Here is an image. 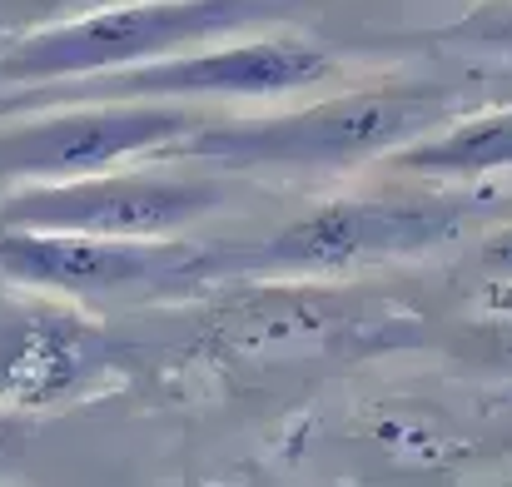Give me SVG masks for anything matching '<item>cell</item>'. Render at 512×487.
<instances>
[{
	"label": "cell",
	"mask_w": 512,
	"mask_h": 487,
	"mask_svg": "<svg viewBox=\"0 0 512 487\" xmlns=\"http://www.w3.org/2000/svg\"><path fill=\"white\" fill-rule=\"evenodd\" d=\"M503 403H508V408H512V388H508V393H503Z\"/></svg>",
	"instance_id": "17"
},
{
	"label": "cell",
	"mask_w": 512,
	"mask_h": 487,
	"mask_svg": "<svg viewBox=\"0 0 512 487\" xmlns=\"http://www.w3.org/2000/svg\"><path fill=\"white\" fill-rule=\"evenodd\" d=\"M90 5H115V0H50V15H70V10H90ZM45 20V15H40Z\"/></svg>",
	"instance_id": "16"
},
{
	"label": "cell",
	"mask_w": 512,
	"mask_h": 487,
	"mask_svg": "<svg viewBox=\"0 0 512 487\" xmlns=\"http://www.w3.org/2000/svg\"><path fill=\"white\" fill-rule=\"evenodd\" d=\"M448 40H468V45H493V50H512V10H478L473 20L453 25Z\"/></svg>",
	"instance_id": "13"
},
{
	"label": "cell",
	"mask_w": 512,
	"mask_h": 487,
	"mask_svg": "<svg viewBox=\"0 0 512 487\" xmlns=\"http://www.w3.org/2000/svg\"><path fill=\"white\" fill-rule=\"evenodd\" d=\"M30 438H35L30 413L0 403V478H15L20 473V463L30 458Z\"/></svg>",
	"instance_id": "12"
},
{
	"label": "cell",
	"mask_w": 512,
	"mask_h": 487,
	"mask_svg": "<svg viewBox=\"0 0 512 487\" xmlns=\"http://www.w3.org/2000/svg\"><path fill=\"white\" fill-rule=\"evenodd\" d=\"M488 314H512V284H488Z\"/></svg>",
	"instance_id": "15"
},
{
	"label": "cell",
	"mask_w": 512,
	"mask_h": 487,
	"mask_svg": "<svg viewBox=\"0 0 512 487\" xmlns=\"http://www.w3.org/2000/svg\"><path fill=\"white\" fill-rule=\"evenodd\" d=\"M388 169L418 174V179H488L512 169V105L503 110H478L443 120L438 130L418 135L413 145L393 150Z\"/></svg>",
	"instance_id": "10"
},
{
	"label": "cell",
	"mask_w": 512,
	"mask_h": 487,
	"mask_svg": "<svg viewBox=\"0 0 512 487\" xmlns=\"http://www.w3.org/2000/svg\"><path fill=\"white\" fill-rule=\"evenodd\" d=\"M334 75H339V55L329 45L294 30L284 35L249 30L145 65H120V70L50 80V85H10V95H0V120L45 105H70V100H174V105L274 100V95H304Z\"/></svg>",
	"instance_id": "3"
},
{
	"label": "cell",
	"mask_w": 512,
	"mask_h": 487,
	"mask_svg": "<svg viewBox=\"0 0 512 487\" xmlns=\"http://www.w3.org/2000/svg\"><path fill=\"white\" fill-rule=\"evenodd\" d=\"M0 279L55 299H204L219 289L214 249L130 234L75 229H0Z\"/></svg>",
	"instance_id": "5"
},
{
	"label": "cell",
	"mask_w": 512,
	"mask_h": 487,
	"mask_svg": "<svg viewBox=\"0 0 512 487\" xmlns=\"http://www.w3.org/2000/svg\"><path fill=\"white\" fill-rule=\"evenodd\" d=\"M204 115L174 100H70L0 120V184L70 179L150 160L199 130Z\"/></svg>",
	"instance_id": "7"
},
{
	"label": "cell",
	"mask_w": 512,
	"mask_h": 487,
	"mask_svg": "<svg viewBox=\"0 0 512 487\" xmlns=\"http://www.w3.org/2000/svg\"><path fill=\"white\" fill-rule=\"evenodd\" d=\"M458 353L473 368H488L498 378H512V314H488L458 328Z\"/></svg>",
	"instance_id": "11"
},
{
	"label": "cell",
	"mask_w": 512,
	"mask_h": 487,
	"mask_svg": "<svg viewBox=\"0 0 512 487\" xmlns=\"http://www.w3.org/2000/svg\"><path fill=\"white\" fill-rule=\"evenodd\" d=\"M473 264H478V274H483L488 284H512V224L498 229V234H488V239L478 244Z\"/></svg>",
	"instance_id": "14"
},
{
	"label": "cell",
	"mask_w": 512,
	"mask_h": 487,
	"mask_svg": "<svg viewBox=\"0 0 512 487\" xmlns=\"http://www.w3.org/2000/svg\"><path fill=\"white\" fill-rule=\"evenodd\" d=\"M453 120V95L443 85H368L319 95L284 115L199 125L150 160H189L209 169H284V174H343L358 164H383L393 150Z\"/></svg>",
	"instance_id": "1"
},
{
	"label": "cell",
	"mask_w": 512,
	"mask_h": 487,
	"mask_svg": "<svg viewBox=\"0 0 512 487\" xmlns=\"http://www.w3.org/2000/svg\"><path fill=\"white\" fill-rule=\"evenodd\" d=\"M224 204V179L209 164L155 160L115 164L70 179L5 184L0 229H75V234H130L165 239L184 234Z\"/></svg>",
	"instance_id": "6"
},
{
	"label": "cell",
	"mask_w": 512,
	"mask_h": 487,
	"mask_svg": "<svg viewBox=\"0 0 512 487\" xmlns=\"http://www.w3.org/2000/svg\"><path fill=\"white\" fill-rule=\"evenodd\" d=\"M299 5L304 0H115L70 15H45L0 40V80L50 85L120 65H145L209 40L269 30Z\"/></svg>",
	"instance_id": "2"
},
{
	"label": "cell",
	"mask_w": 512,
	"mask_h": 487,
	"mask_svg": "<svg viewBox=\"0 0 512 487\" xmlns=\"http://www.w3.org/2000/svg\"><path fill=\"white\" fill-rule=\"evenodd\" d=\"M468 224L443 199H329L244 249H214L219 289L239 279H343L393 259H423Z\"/></svg>",
	"instance_id": "4"
},
{
	"label": "cell",
	"mask_w": 512,
	"mask_h": 487,
	"mask_svg": "<svg viewBox=\"0 0 512 487\" xmlns=\"http://www.w3.org/2000/svg\"><path fill=\"white\" fill-rule=\"evenodd\" d=\"M209 328L234 348H393L418 324L378 299H348L329 279H244V299H224Z\"/></svg>",
	"instance_id": "8"
},
{
	"label": "cell",
	"mask_w": 512,
	"mask_h": 487,
	"mask_svg": "<svg viewBox=\"0 0 512 487\" xmlns=\"http://www.w3.org/2000/svg\"><path fill=\"white\" fill-rule=\"evenodd\" d=\"M115 373V343L105 328L60 304L0 309V403L45 413L90 393Z\"/></svg>",
	"instance_id": "9"
}]
</instances>
